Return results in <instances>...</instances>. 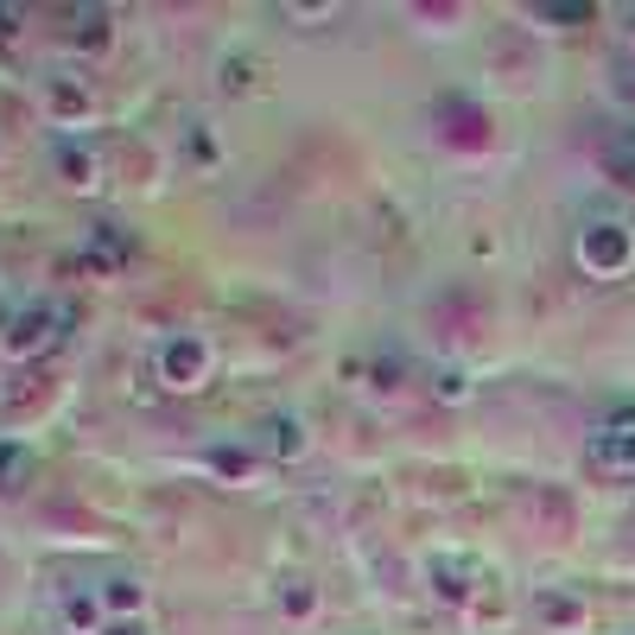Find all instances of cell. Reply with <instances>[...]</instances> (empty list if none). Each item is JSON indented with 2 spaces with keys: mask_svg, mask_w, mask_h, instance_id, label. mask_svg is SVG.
Returning a JSON list of instances; mask_svg holds the SVG:
<instances>
[{
  "mask_svg": "<svg viewBox=\"0 0 635 635\" xmlns=\"http://www.w3.org/2000/svg\"><path fill=\"white\" fill-rule=\"evenodd\" d=\"M26 470H32L26 452H7V445H0V489H13L20 477H26Z\"/></svg>",
  "mask_w": 635,
  "mask_h": 635,
  "instance_id": "1",
  "label": "cell"
}]
</instances>
